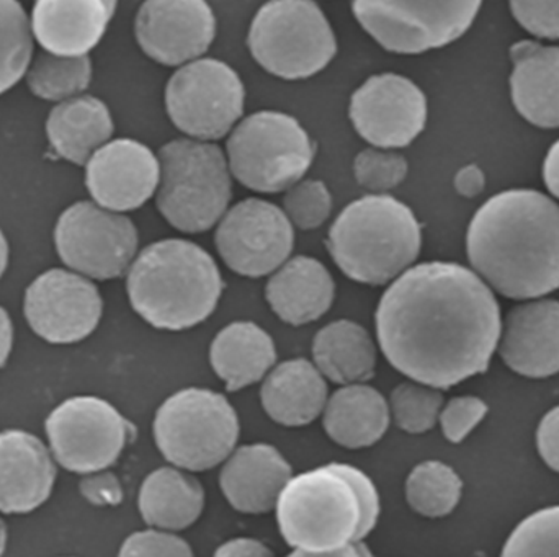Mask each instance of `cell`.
Wrapping results in <instances>:
<instances>
[{
  "mask_svg": "<svg viewBox=\"0 0 559 557\" xmlns=\"http://www.w3.org/2000/svg\"><path fill=\"white\" fill-rule=\"evenodd\" d=\"M501 329L491 288L475 271L449 262L403 271L377 311L378 342L388 362L437 389L485 373Z\"/></svg>",
  "mask_w": 559,
  "mask_h": 557,
  "instance_id": "cell-1",
  "label": "cell"
},
{
  "mask_svg": "<svg viewBox=\"0 0 559 557\" xmlns=\"http://www.w3.org/2000/svg\"><path fill=\"white\" fill-rule=\"evenodd\" d=\"M466 251L502 296H545L559 288V206L534 190L499 193L473 218Z\"/></svg>",
  "mask_w": 559,
  "mask_h": 557,
  "instance_id": "cell-2",
  "label": "cell"
},
{
  "mask_svg": "<svg viewBox=\"0 0 559 557\" xmlns=\"http://www.w3.org/2000/svg\"><path fill=\"white\" fill-rule=\"evenodd\" d=\"M275 510L293 556L371 555L361 540L377 525L380 499L370 477L350 464H325L292 477Z\"/></svg>",
  "mask_w": 559,
  "mask_h": 557,
  "instance_id": "cell-3",
  "label": "cell"
},
{
  "mask_svg": "<svg viewBox=\"0 0 559 557\" xmlns=\"http://www.w3.org/2000/svg\"><path fill=\"white\" fill-rule=\"evenodd\" d=\"M131 306L157 329L183 330L218 306L223 280L209 252L183 239L144 249L128 271Z\"/></svg>",
  "mask_w": 559,
  "mask_h": 557,
  "instance_id": "cell-4",
  "label": "cell"
},
{
  "mask_svg": "<svg viewBox=\"0 0 559 557\" xmlns=\"http://www.w3.org/2000/svg\"><path fill=\"white\" fill-rule=\"evenodd\" d=\"M423 244L414 213L393 196L350 203L329 229L328 249L342 271L365 284H384L407 270Z\"/></svg>",
  "mask_w": 559,
  "mask_h": 557,
  "instance_id": "cell-5",
  "label": "cell"
},
{
  "mask_svg": "<svg viewBox=\"0 0 559 557\" xmlns=\"http://www.w3.org/2000/svg\"><path fill=\"white\" fill-rule=\"evenodd\" d=\"M157 208L182 232H205L231 202V177L225 154L215 144L177 140L159 153Z\"/></svg>",
  "mask_w": 559,
  "mask_h": 557,
  "instance_id": "cell-6",
  "label": "cell"
},
{
  "mask_svg": "<svg viewBox=\"0 0 559 557\" xmlns=\"http://www.w3.org/2000/svg\"><path fill=\"white\" fill-rule=\"evenodd\" d=\"M157 448L174 467L206 471L235 450L239 421L225 396L189 388L170 396L154 419Z\"/></svg>",
  "mask_w": 559,
  "mask_h": 557,
  "instance_id": "cell-7",
  "label": "cell"
},
{
  "mask_svg": "<svg viewBox=\"0 0 559 557\" xmlns=\"http://www.w3.org/2000/svg\"><path fill=\"white\" fill-rule=\"evenodd\" d=\"M255 61L277 77L296 81L325 68L337 51L334 32L312 0H271L249 32Z\"/></svg>",
  "mask_w": 559,
  "mask_h": 557,
  "instance_id": "cell-8",
  "label": "cell"
},
{
  "mask_svg": "<svg viewBox=\"0 0 559 557\" xmlns=\"http://www.w3.org/2000/svg\"><path fill=\"white\" fill-rule=\"evenodd\" d=\"M228 154L229 169L242 185L277 193L301 180L314 159V144L295 118L261 111L233 131Z\"/></svg>",
  "mask_w": 559,
  "mask_h": 557,
  "instance_id": "cell-9",
  "label": "cell"
},
{
  "mask_svg": "<svg viewBox=\"0 0 559 557\" xmlns=\"http://www.w3.org/2000/svg\"><path fill=\"white\" fill-rule=\"evenodd\" d=\"M483 0H354L355 19L384 49L420 55L456 41Z\"/></svg>",
  "mask_w": 559,
  "mask_h": 557,
  "instance_id": "cell-10",
  "label": "cell"
},
{
  "mask_svg": "<svg viewBox=\"0 0 559 557\" xmlns=\"http://www.w3.org/2000/svg\"><path fill=\"white\" fill-rule=\"evenodd\" d=\"M52 457L71 473L107 470L120 458L134 428L110 402L78 396L59 404L46 419Z\"/></svg>",
  "mask_w": 559,
  "mask_h": 557,
  "instance_id": "cell-11",
  "label": "cell"
},
{
  "mask_svg": "<svg viewBox=\"0 0 559 557\" xmlns=\"http://www.w3.org/2000/svg\"><path fill=\"white\" fill-rule=\"evenodd\" d=\"M55 242L71 270L94 280H111L133 264L138 231L127 216L97 203L79 202L59 216Z\"/></svg>",
  "mask_w": 559,
  "mask_h": 557,
  "instance_id": "cell-12",
  "label": "cell"
},
{
  "mask_svg": "<svg viewBox=\"0 0 559 557\" xmlns=\"http://www.w3.org/2000/svg\"><path fill=\"white\" fill-rule=\"evenodd\" d=\"M245 85L225 62L200 59L180 68L166 88L170 120L199 140L225 136L245 110Z\"/></svg>",
  "mask_w": 559,
  "mask_h": 557,
  "instance_id": "cell-13",
  "label": "cell"
},
{
  "mask_svg": "<svg viewBox=\"0 0 559 557\" xmlns=\"http://www.w3.org/2000/svg\"><path fill=\"white\" fill-rule=\"evenodd\" d=\"M216 247L225 264L242 277H265L288 261L295 244L285 211L264 199L249 198L223 216Z\"/></svg>",
  "mask_w": 559,
  "mask_h": 557,
  "instance_id": "cell-14",
  "label": "cell"
},
{
  "mask_svg": "<svg viewBox=\"0 0 559 557\" xmlns=\"http://www.w3.org/2000/svg\"><path fill=\"white\" fill-rule=\"evenodd\" d=\"M23 311L33 332L46 342L75 343L97 329L104 303L87 277L52 268L29 284Z\"/></svg>",
  "mask_w": 559,
  "mask_h": 557,
  "instance_id": "cell-15",
  "label": "cell"
},
{
  "mask_svg": "<svg viewBox=\"0 0 559 557\" xmlns=\"http://www.w3.org/2000/svg\"><path fill=\"white\" fill-rule=\"evenodd\" d=\"M350 118L358 134L373 146L404 147L426 126L427 101L409 78L374 75L352 97Z\"/></svg>",
  "mask_w": 559,
  "mask_h": 557,
  "instance_id": "cell-16",
  "label": "cell"
},
{
  "mask_svg": "<svg viewBox=\"0 0 559 557\" xmlns=\"http://www.w3.org/2000/svg\"><path fill=\"white\" fill-rule=\"evenodd\" d=\"M134 33L154 61L179 65L210 48L216 35L215 13L206 0H146Z\"/></svg>",
  "mask_w": 559,
  "mask_h": 557,
  "instance_id": "cell-17",
  "label": "cell"
},
{
  "mask_svg": "<svg viewBox=\"0 0 559 557\" xmlns=\"http://www.w3.org/2000/svg\"><path fill=\"white\" fill-rule=\"evenodd\" d=\"M160 162L153 150L133 140L104 144L85 164V185L97 205L133 211L159 186Z\"/></svg>",
  "mask_w": 559,
  "mask_h": 557,
  "instance_id": "cell-18",
  "label": "cell"
},
{
  "mask_svg": "<svg viewBox=\"0 0 559 557\" xmlns=\"http://www.w3.org/2000/svg\"><path fill=\"white\" fill-rule=\"evenodd\" d=\"M499 353L509 368L527 378L559 373V301L514 307L502 324Z\"/></svg>",
  "mask_w": 559,
  "mask_h": 557,
  "instance_id": "cell-19",
  "label": "cell"
},
{
  "mask_svg": "<svg viewBox=\"0 0 559 557\" xmlns=\"http://www.w3.org/2000/svg\"><path fill=\"white\" fill-rule=\"evenodd\" d=\"M55 481V461L39 438L0 432V512H33L51 496Z\"/></svg>",
  "mask_w": 559,
  "mask_h": 557,
  "instance_id": "cell-20",
  "label": "cell"
},
{
  "mask_svg": "<svg viewBox=\"0 0 559 557\" xmlns=\"http://www.w3.org/2000/svg\"><path fill=\"white\" fill-rule=\"evenodd\" d=\"M114 13L105 0H35L29 23L45 51L85 56L104 38Z\"/></svg>",
  "mask_w": 559,
  "mask_h": 557,
  "instance_id": "cell-21",
  "label": "cell"
},
{
  "mask_svg": "<svg viewBox=\"0 0 559 557\" xmlns=\"http://www.w3.org/2000/svg\"><path fill=\"white\" fill-rule=\"evenodd\" d=\"M289 480L292 467L271 445L239 448L219 476L226 499L242 513L271 512Z\"/></svg>",
  "mask_w": 559,
  "mask_h": 557,
  "instance_id": "cell-22",
  "label": "cell"
},
{
  "mask_svg": "<svg viewBox=\"0 0 559 557\" xmlns=\"http://www.w3.org/2000/svg\"><path fill=\"white\" fill-rule=\"evenodd\" d=\"M512 100L535 126L559 128V48L521 41L512 46Z\"/></svg>",
  "mask_w": 559,
  "mask_h": 557,
  "instance_id": "cell-23",
  "label": "cell"
},
{
  "mask_svg": "<svg viewBox=\"0 0 559 557\" xmlns=\"http://www.w3.org/2000/svg\"><path fill=\"white\" fill-rule=\"evenodd\" d=\"M334 280L321 262L295 257L275 270L265 296L280 319L292 326L312 323L328 313L334 301Z\"/></svg>",
  "mask_w": 559,
  "mask_h": 557,
  "instance_id": "cell-24",
  "label": "cell"
},
{
  "mask_svg": "<svg viewBox=\"0 0 559 557\" xmlns=\"http://www.w3.org/2000/svg\"><path fill=\"white\" fill-rule=\"evenodd\" d=\"M114 134L107 105L91 95L59 101L46 121V136L56 154L75 166H85L95 150Z\"/></svg>",
  "mask_w": 559,
  "mask_h": 557,
  "instance_id": "cell-25",
  "label": "cell"
},
{
  "mask_svg": "<svg viewBox=\"0 0 559 557\" xmlns=\"http://www.w3.org/2000/svg\"><path fill=\"white\" fill-rule=\"evenodd\" d=\"M261 398L269 417L286 427H301L324 411L328 385L308 360H288L269 373Z\"/></svg>",
  "mask_w": 559,
  "mask_h": 557,
  "instance_id": "cell-26",
  "label": "cell"
},
{
  "mask_svg": "<svg viewBox=\"0 0 559 557\" xmlns=\"http://www.w3.org/2000/svg\"><path fill=\"white\" fill-rule=\"evenodd\" d=\"M388 425L390 408L383 396L361 383L345 385L325 402V432L342 447H371L386 434Z\"/></svg>",
  "mask_w": 559,
  "mask_h": 557,
  "instance_id": "cell-27",
  "label": "cell"
},
{
  "mask_svg": "<svg viewBox=\"0 0 559 557\" xmlns=\"http://www.w3.org/2000/svg\"><path fill=\"white\" fill-rule=\"evenodd\" d=\"M274 340L252 323H233L213 340L210 350L213 370L229 391L261 382L274 366Z\"/></svg>",
  "mask_w": 559,
  "mask_h": 557,
  "instance_id": "cell-28",
  "label": "cell"
},
{
  "mask_svg": "<svg viewBox=\"0 0 559 557\" xmlns=\"http://www.w3.org/2000/svg\"><path fill=\"white\" fill-rule=\"evenodd\" d=\"M205 491L195 477L163 468L144 480L140 512L147 525L160 530L189 529L202 516Z\"/></svg>",
  "mask_w": 559,
  "mask_h": 557,
  "instance_id": "cell-29",
  "label": "cell"
},
{
  "mask_svg": "<svg viewBox=\"0 0 559 557\" xmlns=\"http://www.w3.org/2000/svg\"><path fill=\"white\" fill-rule=\"evenodd\" d=\"M312 356L322 376L344 386L368 382L377 363L370 334L352 320H335L319 330Z\"/></svg>",
  "mask_w": 559,
  "mask_h": 557,
  "instance_id": "cell-30",
  "label": "cell"
},
{
  "mask_svg": "<svg viewBox=\"0 0 559 557\" xmlns=\"http://www.w3.org/2000/svg\"><path fill=\"white\" fill-rule=\"evenodd\" d=\"M92 81V61L85 56H59L41 52L26 71L29 90L49 101L78 97Z\"/></svg>",
  "mask_w": 559,
  "mask_h": 557,
  "instance_id": "cell-31",
  "label": "cell"
},
{
  "mask_svg": "<svg viewBox=\"0 0 559 557\" xmlns=\"http://www.w3.org/2000/svg\"><path fill=\"white\" fill-rule=\"evenodd\" d=\"M462 489V480L452 468L440 461H426L414 468L407 477L406 497L417 513L439 519L455 510Z\"/></svg>",
  "mask_w": 559,
  "mask_h": 557,
  "instance_id": "cell-32",
  "label": "cell"
},
{
  "mask_svg": "<svg viewBox=\"0 0 559 557\" xmlns=\"http://www.w3.org/2000/svg\"><path fill=\"white\" fill-rule=\"evenodd\" d=\"M33 32L19 0H0V95L19 84L32 64Z\"/></svg>",
  "mask_w": 559,
  "mask_h": 557,
  "instance_id": "cell-33",
  "label": "cell"
},
{
  "mask_svg": "<svg viewBox=\"0 0 559 557\" xmlns=\"http://www.w3.org/2000/svg\"><path fill=\"white\" fill-rule=\"evenodd\" d=\"M442 405V392L423 383H403L391 395L394 421L407 434H424L433 428Z\"/></svg>",
  "mask_w": 559,
  "mask_h": 557,
  "instance_id": "cell-34",
  "label": "cell"
},
{
  "mask_svg": "<svg viewBox=\"0 0 559 557\" xmlns=\"http://www.w3.org/2000/svg\"><path fill=\"white\" fill-rule=\"evenodd\" d=\"M504 556H559V506L525 519L506 542Z\"/></svg>",
  "mask_w": 559,
  "mask_h": 557,
  "instance_id": "cell-35",
  "label": "cell"
},
{
  "mask_svg": "<svg viewBox=\"0 0 559 557\" xmlns=\"http://www.w3.org/2000/svg\"><path fill=\"white\" fill-rule=\"evenodd\" d=\"M283 205L289 221L302 231H309L324 225L331 215L332 198L324 183L306 180L289 186Z\"/></svg>",
  "mask_w": 559,
  "mask_h": 557,
  "instance_id": "cell-36",
  "label": "cell"
},
{
  "mask_svg": "<svg viewBox=\"0 0 559 557\" xmlns=\"http://www.w3.org/2000/svg\"><path fill=\"white\" fill-rule=\"evenodd\" d=\"M355 179L371 192H386L403 182L407 162L403 156L367 149L358 154L354 164Z\"/></svg>",
  "mask_w": 559,
  "mask_h": 557,
  "instance_id": "cell-37",
  "label": "cell"
},
{
  "mask_svg": "<svg viewBox=\"0 0 559 557\" xmlns=\"http://www.w3.org/2000/svg\"><path fill=\"white\" fill-rule=\"evenodd\" d=\"M488 414V405L475 396H462L452 399L445 408L440 411L439 421L442 425L443 435L452 444H460L465 440L476 425Z\"/></svg>",
  "mask_w": 559,
  "mask_h": 557,
  "instance_id": "cell-38",
  "label": "cell"
},
{
  "mask_svg": "<svg viewBox=\"0 0 559 557\" xmlns=\"http://www.w3.org/2000/svg\"><path fill=\"white\" fill-rule=\"evenodd\" d=\"M511 9L532 35L559 39V0H511Z\"/></svg>",
  "mask_w": 559,
  "mask_h": 557,
  "instance_id": "cell-39",
  "label": "cell"
},
{
  "mask_svg": "<svg viewBox=\"0 0 559 557\" xmlns=\"http://www.w3.org/2000/svg\"><path fill=\"white\" fill-rule=\"evenodd\" d=\"M121 556H192L189 543L183 542L179 536L173 533L157 532V530H147V532L134 533L120 549Z\"/></svg>",
  "mask_w": 559,
  "mask_h": 557,
  "instance_id": "cell-40",
  "label": "cell"
},
{
  "mask_svg": "<svg viewBox=\"0 0 559 557\" xmlns=\"http://www.w3.org/2000/svg\"><path fill=\"white\" fill-rule=\"evenodd\" d=\"M82 496L97 507L118 506L123 500L120 481L108 471L88 473L79 484Z\"/></svg>",
  "mask_w": 559,
  "mask_h": 557,
  "instance_id": "cell-41",
  "label": "cell"
},
{
  "mask_svg": "<svg viewBox=\"0 0 559 557\" xmlns=\"http://www.w3.org/2000/svg\"><path fill=\"white\" fill-rule=\"evenodd\" d=\"M537 444L545 463L559 473V405L551 409L540 422Z\"/></svg>",
  "mask_w": 559,
  "mask_h": 557,
  "instance_id": "cell-42",
  "label": "cell"
},
{
  "mask_svg": "<svg viewBox=\"0 0 559 557\" xmlns=\"http://www.w3.org/2000/svg\"><path fill=\"white\" fill-rule=\"evenodd\" d=\"M216 556H271L272 552L267 546L262 545L258 540L238 538L225 543L222 548L216 549Z\"/></svg>",
  "mask_w": 559,
  "mask_h": 557,
  "instance_id": "cell-43",
  "label": "cell"
},
{
  "mask_svg": "<svg viewBox=\"0 0 559 557\" xmlns=\"http://www.w3.org/2000/svg\"><path fill=\"white\" fill-rule=\"evenodd\" d=\"M455 186L460 195L472 198V196L478 195L485 189V175L476 166L465 167L456 175Z\"/></svg>",
  "mask_w": 559,
  "mask_h": 557,
  "instance_id": "cell-44",
  "label": "cell"
},
{
  "mask_svg": "<svg viewBox=\"0 0 559 557\" xmlns=\"http://www.w3.org/2000/svg\"><path fill=\"white\" fill-rule=\"evenodd\" d=\"M544 177L551 195L559 198V141L551 147L545 160Z\"/></svg>",
  "mask_w": 559,
  "mask_h": 557,
  "instance_id": "cell-45",
  "label": "cell"
},
{
  "mask_svg": "<svg viewBox=\"0 0 559 557\" xmlns=\"http://www.w3.org/2000/svg\"><path fill=\"white\" fill-rule=\"evenodd\" d=\"M13 346V326L7 311L0 306V368L9 360Z\"/></svg>",
  "mask_w": 559,
  "mask_h": 557,
  "instance_id": "cell-46",
  "label": "cell"
},
{
  "mask_svg": "<svg viewBox=\"0 0 559 557\" xmlns=\"http://www.w3.org/2000/svg\"><path fill=\"white\" fill-rule=\"evenodd\" d=\"M7 264H9V242H7L3 232L0 231V278L5 271Z\"/></svg>",
  "mask_w": 559,
  "mask_h": 557,
  "instance_id": "cell-47",
  "label": "cell"
},
{
  "mask_svg": "<svg viewBox=\"0 0 559 557\" xmlns=\"http://www.w3.org/2000/svg\"><path fill=\"white\" fill-rule=\"evenodd\" d=\"M7 546V526L3 520L0 519V555H3Z\"/></svg>",
  "mask_w": 559,
  "mask_h": 557,
  "instance_id": "cell-48",
  "label": "cell"
},
{
  "mask_svg": "<svg viewBox=\"0 0 559 557\" xmlns=\"http://www.w3.org/2000/svg\"><path fill=\"white\" fill-rule=\"evenodd\" d=\"M105 2H107V5L115 12V9H117V0H105Z\"/></svg>",
  "mask_w": 559,
  "mask_h": 557,
  "instance_id": "cell-49",
  "label": "cell"
}]
</instances>
